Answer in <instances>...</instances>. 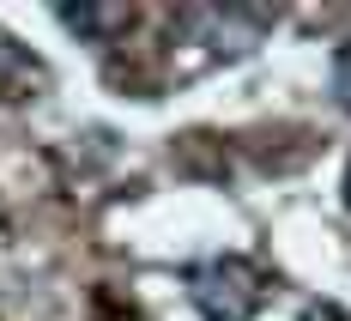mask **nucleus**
Returning a JSON list of instances; mask_svg holds the SVG:
<instances>
[{
	"label": "nucleus",
	"mask_w": 351,
	"mask_h": 321,
	"mask_svg": "<svg viewBox=\"0 0 351 321\" xmlns=\"http://www.w3.org/2000/svg\"><path fill=\"white\" fill-rule=\"evenodd\" d=\"M188 291H194V303H200V316L206 321H248L254 309V273H248L243 261H206V267H194L188 273Z\"/></svg>",
	"instance_id": "1"
},
{
	"label": "nucleus",
	"mask_w": 351,
	"mask_h": 321,
	"mask_svg": "<svg viewBox=\"0 0 351 321\" xmlns=\"http://www.w3.org/2000/svg\"><path fill=\"white\" fill-rule=\"evenodd\" d=\"M333 91H339V97L351 104V43L339 49V55H333Z\"/></svg>",
	"instance_id": "2"
}]
</instances>
